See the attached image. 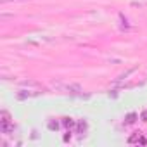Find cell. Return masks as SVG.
<instances>
[{"instance_id": "cell-4", "label": "cell", "mask_w": 147, "mask_h": 147, "mask_svg": "<svg viewBox=\"0 0 147 147\" xmlns=\"http://www.w3.org/2000/svg\"><path fill=\"white\" fill-rule=\"evenodd\" d=\"M67 94H82L83 90H82V87L80 85H66V87H62Z\"/></svg>"}, {"instance_id": "cell-11", "label": "cell", "mask_w": 147, "mask_h": 147, "mask_svg": "<svg viewBox=\"0 0 147 147\" xmlns=\"http://www.w3.org/2000/svg\"><path fill=\"white\" fill-rule=\"evenodd\" d=\"M140 119H142V121H147V111H144V113H142V116H140Z\"/></svg>"}, {"instance_id": "cell-7", "label": "cell", "mask_w": 147, "mask_h": 147, "mask_svg": "<svg viewBox=\"0 0 147 147\" xmlns=\"http://www.w3.org/2000/svg\"><path fill=\"white\" fill-rule=\"evenodd\" d=\"M33 95H38V92H30V90L26 92V90H21V92L18 94V99H21V100H23V99H28V97H33Z\"/></svg>"}, {"instance_id": "cell-9", "label": "cell", "mask_w": 147, "mask_h": 147, "mask_svg": "<svg viewBox=\"0 0 147 147\" xmlns=\"http://www.w3.org/2000/svg\"><path fill=\"white\" fill-rule=\"evenodd\" d=\"M47 126H49V130H50V131H57V130H59V123H57V121H54V119H50V121L47 123Z\"/></svg>"}, {"instance_id": "cell-5", "label": "cell", "mask_w": 147, "mask_h": 147, "mask_svg": "<svg viewBox=\"0 0 147 147\" xmlns=\"http://www.w3.org/2000/svg\"><path fill=\"white\" fill-rule=\"evenodd\" d=\"M137 119H138V114L137 113H130V114L125 116V125H133Z\"/></svg>"}, {"instance_id": "cell-1", "label": "cell", "mask_w": 147, "mask_h": 147, "mask_svg": "<svg viewBox=\"0 0 147 147\" xmlns=\"http://www.w3.org/2000/svg\"><path fill=\"white\" fill-rule=\"evenodd\" d=\"M0 131L5 133V135L14 133V123L12 121H9V123H0Z\"/></svg>"}, {"instance_id": "cell-2", "label": "cell", "mask_w": 147, "mask_h": 147, "mask_svg": "<svg viewBox=\"0 0 147 147\" xmlns=\"http://www.w3.org/2000/svg\"><path fill=\"white\" fill-rule=\"evenodd\" d=\"M87 128H88V125H87V121L85 119H80L78 123H76V133H80V135H85V131H87Z\"/></svg>"}, {"instance_id": "cell-6", "label": "cell", "mask_w": 147, "mask_h": 147, "mask_svg": "<svg viewBox=\"0 0 147 147\" xmlns=\"http://www.w3.org/2000/svg\"><path fill=\"white\" fill-rule=\"evenodd\" d=\"M140 138H142V133L140 131H133V135L128 137V144H138Z\"/></svg>"}, {"instance_id": "cell-8", "label": "cell", "mask_w": 147, "mask_h": 147, "mask_svg": "<svg viewBox=\"0 0 147 147\" xmlns=\"http://www.w3.org/2000/svg\"><path fill=\"white\" fill-rule=\"evenodd\" d=\"M11 121V114L7 111H2L0 113V123H9Z\"/></svg>"}, {"instance_id": "cell-10", "label": "cell", "mask_w": 147, "mask_h": 147, "mask_svg": "<svg viewBox=\"0 0 147 147\" xmlns=\"http://www.w3.org/2000/svg\"><path fill=\"white\" fill-rule=\"evenodd\" d=\"M69 138H71V130H67V133L64 135V142H67Z\"/></svg>"}, {"instance_id": "cell-3", "label": "cell", "mask_w": 147, "mask_h": 147, "mask_svg": "<svg viewBox=\"0 0 147 147\" xmlns=\"http://www.w3.org/2000/svg\"><path fill=\"white\" fill-rule=\"evenodd\" d=\"M62 126L66 130H73V128H76V121L73 118H62Z\"/></svg>"}]
</instances>
